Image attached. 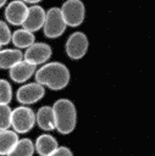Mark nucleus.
Listing matches in <instances>:
<instances>
[{
	"label": "nucleus",
	"instance_id": "1",
	"mask_svg": "<svg viewBox=\"0 0 155 156\" xmlns=\"http://www.w3.org/2000/svg\"><path fill=\"white\" fill-rule=\"evenodd\" d=\"M35 82L51 90L65 89L71 79L70 69L62 62L52 61L41 65L34 73Z\"/></svg>",
	"mask_w": 155,
	"mask_h": 156
},
{
	"label": "nucleus",
	"instance_id": "2",
	"mask_svg": "<svg viewBox=\"0 0 155 156\" xmlns=\"http://www.w3.org/2000/svg\"><path fill=\"white\" fill-rule=\"evenodd\" d=\"M51 107L54 112L55 129L63 135L72 133L77 126L76 105L68 99H59Z\"/></svg>",
	"mask_w": 155,
	"mask_h": 156
},
{
	"label": "nucleus",
	"instance_id": "3",
	"mask_svg": "<svg viewBox=\"0 0 155 156\" xmlns=\"http://www.w3.org/2000/svg\"><path fill=\"white\" fill-rule=\"evenodd\" d=\"M35 124V112L28 106H17L11 111V128L17 134H26Z\"/></svg>",
	"mask_w": 155,
	"mask_h": 156
},
{
	"label": "nucleus",
	"instance_id": "4",
	"mask_svg": "<svg viewBox=\"0 0 155 156\" xmlns=\"http://www.w3.org/2000/svg\"><path fill=\"white\" fill-rule=\"evenodd\" d=\"M66 28H67V26L61 16L60 7L54 6V7H50L48 11H45L43 32L46 38L56 39L65 33Z\"/></svg>",
	"mask_w": 155,
	"mask_h": 156
},
{
	"label": "nucleus",
	"instance_id": "5",
	"mask_svg": "<svg viewBox=\"0 0 155 156\" xmlns=\"http://www.w3.org/2000/svg\"><path fill=\"white\" fill-rule=\"evenodd\" d=\"M61 16L68 27H78L85 17V6L82 0H66L60 7Z\"/></svg>",
	"mask_w": 155,
	"mask_h": 156
},
{
	"label": "nucleus",
	"instance_id": "6",
	"mask_svg": "<svg viewBox=\"0 0 155 156\" xmlns=\"http://www.w3.org/2000/svg\"><path fill=\"white\" fill-rule=\"evenodd\" d=\"M89 48V41H88V37L83 33V32H73L66 40L65 44V50L67 56L71 60H81L82 57H84V55L87 54Z\"/></svg>",
	"mask_w": 155,
	"mask_h": 156
},
{
	"label": "nucleus",
	"instance_id": "7",
	"mask_svg": "<svg viewBox=\"0 0 155 156\" xmlns=\"http://www.w3.org/2000/svg\"><path fill=\"white\" fill-rule=\"evenodd\" d=\"M44 95H45V88L37 82H32V83L23 84L17 89L16 100L21 105L28 106L41 100Z\"/></svg>",
	"mask_w": 155,
	"mask_h": 156
},
{
	"label": "nucleus",
	"instance_id": "8",
	"mask_svg": "<svg viewBox=\"0 0 155 156\" xmlns=\"http://www.w3.org/2000/svg\"><path fill=\"white\" fill-rule=\"evenodd\" d=\"M52 55V49L49 44L39 41V43H33L29 48L26 49L23 54V60L29 62L31 65L39 66L44 65L49 61V58Z\"/></svg>",
	"mask_w": 155,
	"mask_h": 156
},
{
	"label": "nucleus",
	"instance_id": "9",
	"mask_svg": "<svg viewBox=\"0 0 155 156\" xmlns=\"http://www.w3.org/2000/svg\"><path fill=\"white\" fill-rule=\"evenodd\" d=\"M44 20H45V10L39 5H33L27 10V15L22 23V28L34 33L43 28Z\"/></svg>",
	"mask_w": 155,
	"mask_h": 156
},
{
	"label": "nucleus",
	"instance_id": "10",
	"mask_svg": "<svg viewBox=\"0 0 155 156\" xmlns=\"http://www.w3.org/2000/svg\"><path fill=\"white\" fill-rule=\"evenodd\" d=\"M28 6L21 0H12L5 7V20L6 23L12 26H22L26 15H27Z\"/></svg>",
	"mask_w": 155,
	"mask_h": 156
},
{
	"label": "nucleus",
	"instance_id": "11",
	"mask_svg": "<svg viewBox=\"0 0 155 156\" xmlns=\"http://www.w3.org/2000/svg\"><path fill=\"white\" fill-rule=\"evenodd\" d=\"M35 71H37V66L31 65L29 62L22 60L9 69V76L16 83H24L31 77L34 76Z\"/></svg>",
	"mask_w": 155,
	"mask_h": 156
},
{
	"label": "nucleus",
	"instance_id": "12",
	"mask_svg": "<svg viewBox=\"0 0 155 156\" xmlns=\"http://www.w3.org/2000/svg\"><path fill=\"white\" fill-rule=\"evenodd\" d=\"M59 146L57 140L51 134H40L34 141V151L39 156H49Z\"/></svg>",
	"mask_w": 155,
	"mask_h": 156
},
{
	"label": "nucleus",
	"instance_id": "13",
	"mask_svg": "<svg viewBox=\"0 0 155 156\" xmlns=\"http://www.w3.org/2000/svg\"><path fill=\"white\" fill-rule=\"evenodd\" d=\"M35 123L41 130L51 132L55 129V121H54V112L52 107L49 105H44L39 107L35 112Z\"/></svg>",
	"mask_w": 155,
	"mask_h": 156
},
{
	"label": "nucleus",
	"instance_id": "14",
	"mask_svg": "<svg viewBox=\"0 0 155 156\" xmlns=\"http://www.w3.org/2000/svg\"><path fill=\"white\" fill-rule=\"evenodd\" d=\"M23 60V52L20 49H0V68L10 69L13 65Z\"/></svg>",
	"mask_w": 155,
	"mask_h": 156
},
{
	"label": "nucleus",
	"instance_id": "15",
	"mask_svg": "<svg viewBox=\"0 0 155 156\" xmlns=\"http://www.w3.org/2000/svg\"><path fill=\"white\" fill-rule=\"evenodd\" d=\"M11 43L16 49H27L33 43H35V35L32 32H28L23 28L16 29L11 34Z\"/></svg>",
	"mask_w": 155,
	"mask_h": 156
},
{
	"label": "nucleus",
	"instance_id": "16",
	"mask_svg": "<svg viewBox=\"0 0 155 156\" xmlns=\"http://www.w3.org/2000/svg\"><path fill=\"white\" fill-rule=\"evenodd\" d=\"M18 139V134L12 129L0 130V156H6Z\"/></svg>",
	"mask_w": 155,
	"mask_h": 156
},
{
	"label": "nucleus",
	"instance_id": "17",
	"mask_svg": "<svg viewBox=\"0 0 155 156\" xmlns=\"http://www.w3.org/2000/svg\"><path fill=\"white\" fill-rule=\"evenodd\" d=\"M34 143L29 138L18 139L15 146L6 156H33L34 155Z\"/></svg>",
	"mask_w": 155,
	"mask_h": 156
},
{
	"label": "nucleus",
	"instance_id": "18",
	"mask_svg": "<svg viewBox=\"0 0 155 156\" xmlns=\"http://www.w3.org/2000/svg\"><path fill=\"white\" fill-rule=\"evenodd\" d=\"M12 100V88L6 79H0V105H10Z\"/></svg>",
	"mask_w": 155,
	"mask_h": 156
},
{
	"label": "nucleus",
	"instance_id": "19",
	"mask_svg": "<svg viewBox=\"0 0 155 156\" xmlns=\"http://www.w3.org/2000/svg\"><path fill=\"white\" fill-rule=\"evenodd\" d=\"M11 111L10 105H0V130L11 128Z\"/></svg>",
	"mask_w": 155,
	"mask_h": 156
},
{
	"label": "nucleus",
	"instance_id": "20",
	"mask_svg": "<svg viewBox=\"0 0 155 156\" xmlns=\"http://www.w3.org/2000/svg\"><path fill=\"white\" fill-rule=\"evenodd\" d=\"M11 29L9 27V24L0 20V46H4V45H7L9 43H11Z\"/></svg>",
	"mask_w": 155,
	"mask_h": 156
},
{
	"label": "nucleus",
	"instance_id": "21",
	"mask_svg": "<svg viewBox=\"0 0 155 156\" xmlns=\"http://www.w3.org/2000/svg\"><path fill=\"white\" fill-rule=\"evenodd\" d=\"M49 156H74V154H73V151L70 149V147H67V146H57V149L55 150V151H52Z\"/></svg>",
	"mask_w": 155,
	"mask_h": 156
},
{
	"label": "nucleus",
	"instance_id": "22",
	"mask_svg": "<svg viewBox=\"0 0 155 156\" xmlns=\"http://www.w3.org/2000/svg\"><path fill=\"white\" fill-rule=\"evenodd\" d=\"M21 1H23L24 4H26V2H28V4H38V2H40L41 0H21Z\"/></svg>",
	"mask_w": 155,
	"mask_h": 156
},
{
	"label": "nucleus",
	"instance_id": "23",
	"mask_svg": "<svg viewBox=\"0 0 155 156\" xmlns=\"http://www.w3.org/2000/svg\"><path fill=\"white\" fill-rule=\"evenodd\" d=\"M6 1H7V0H0V9L6 4Z\"/></svg>",
	"mask_w": 155,
	"mask_h": 156
},
{
	"label": "nucleus",
	"instance_id": "24",
	"mask_svg": "<svg viewBox=\"0 0 155 156\" xmlns=\"http://www.w3.org/2000/svg\"><path fill=\"white\" fill-rule=\"evenodd\" d=\"M0 49H1V46H0Z\"/></svg>",
	"mask_w": 155,
	"mask_h": 156
}]
</instances>
